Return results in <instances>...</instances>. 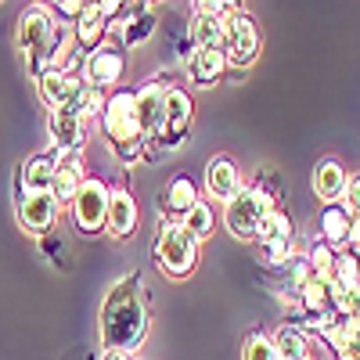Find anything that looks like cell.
Returning a JSON list of instances; mask_svg holds the SVG:
<instances>
[{"label":"cell","instance_id":"9","mask_svg":"<svg viewBox=\"0 0 360 360\" xmlns=\"http://www.w3.org/2000/svg\"><path fill=\"white\" fill-rule=\"evenodd\" d=\"M162 112H166V90L159 83H148L137 90V123L144 141H162Z\"/></svg>","mask_w":360,"mask_h":360},{"label":"cell","instance_id":"13","mask_svg":"<svg viewBox=\"0 0 360 360\" xmlns=\"http://www.w3.org/2000/svg\"><path fill=\"white\" fill-rule=\"evenodd\" d=\"M346 184H349V173H346V166H342L339 159H324V162L317 166V173H314V195H317L324 205L342 202Z\"/></svg>","mask_w":360,"mask_h":360},{"label":"cell","instance_id":"34","mask_svg":"<svg viewBox=\"0 0 360 360\" xmlns=\"http://www.w3.org/2000/svg\"><path fill=\"white\" fill-rule=\"evenodd\" d=\"M101 360H130V353H119V349H105Z\"/></svg>","mask_w":360,"mask_h":360},{"label":"cell","instance_id":"27","mask_svg":"<svg viewBox=\"0 0 360 360\" xmlns=\"http://www.w3.org/2000/svg\"><path fill=\"white\" fill-rule=\"evenodd\" d=\"M332 281H339V285H360V252H353V249H346V252H339L335 256V274H332Z\"/></svg>","mask_w":360,"mask_h":360},{"label":"cell","instance_id":"19","mask_svg":"<svg viewBox=\"0 0 360 360\" xmlns=\"http://www.w3.org/2000/svg\"><path fill=\"white\" fill-rule=\"evenodd\" d=\"M108 234H115V238H127V234H134V227H137V202H134V195L130 191H112V205H108Z\"/></svg>","mask_w":360,"mask_h":360},{"label":"cell","instance_id":"7","mask_svg":"<svg viewBox=\"0 0 360 360\" xmlns=\"http://www.w3.org/2000/svg\"><path fill=\"white\" fill-rule=\"evenodd\" d=\"M191 115H195V105L188 98V90H166V112H162V148H176L184 144L188 137V127H191Z\"/></svg>","mask_w":360,"mask_h":360},{"label":"cell","instance_id":"2","mask_svg":"<svg viewBox=\"0 0 360 360\" xmlns=\"http://www.w3.org/2000/svg\"><path fill=\"white\" fill-rule=\"evenodd\" d=\"M101 127L108 134V141L115 144V152L127 162L141 155V123H137V94L134 90H119V94L108 98L105 112H101Z\"/></svg>","mask_w":360,"mask_h":360},{"label":"cell","instance_id":"20","mask_svg":"<svg viewBox=\"0 0 360 360\" xmlns=\"http://www.w3.org/2000/svg\"><path fill=\"white\" fill-rule=\"evenodd\" d=\"M40 98L58 112V108H62L65 101H69V94H72V90H76V83H79V76H69V72H62V69H47L40 79Z\"/></svg>","mask_w":360,"mask_h":360},{"label":"cell","instance_id":"32","mask_svg":"<svg viewBox=\"0 0 360 360\" xmlns=\"http://www.w3.org/2000/svg\"><path fill=\"white\" fill-rule=\"evenodd\" d=\"M342 205L349 209V217H353V220L360 217V173H356V176H349L346 195H342Z\"/></svg>","mask_w":360,"mask_h":360},{"label":"cell","instance_id":"1","mask_svg":"<svg viewBox=\"0 0 360 360\" xmlns=\"http://www.w3.org/2000/svg\"><path fill=\"white\" fill-rule=\"evenodd\" d=\"M148 335V303L137 274H123L101 303V339L105 349L134 353L144 346Z\"/></svg>","mask_w":360,"mask_h":360},{"label":"cell","instance_id":"30","mask_svg":"<svg viewBox=\"0 0 360 360\" xmlns=\"http://www.w3.org/2000/svg\"><path fill=\"white\" fill-rule=\"evenodd\" d=\"M234 11H242L238 0H195V15H217V18H227Z\"/></svg>","mask_w":360,"mask_h":360},{"label":"cell","instance_id":"33","mask_svg":"<svg viewBox=\"0 0 360 360\" xmlns=\"http://www.w3.org/2000/svg\"><path fill=\"white\" fill-rule=\"evenodd\" d=\"M349 249H353V252H360V217L353 220V234H349Z\"/></svg>","mask_w":360,"mask_h":360},{"label":"cell","instance_id":"18","mask_svg":"<svg viewBox=\"0 0 360 360\" xmlns=\"http://www.w3.org/2000/svg\"><path fill=\"white\" fill-rule=\"evenodd\" d=\"M51 137L54 152H83V119L69 112H51Z\"/></svg>","mask_w":360,"mask_h":360},{"label":"cell","instance_id":"14","mask_svg":"<svg viewBox=\"0 0 360 360\" xmlns=\"http://www.w3.org/2000/svg\"><path fill=\"white\" fill-rule=\"evenodd\" d=\"M227 69V54L224 47H195V54L188 58V76L198 86H213Z\"/></svg>","mask_w":360,"mask_h":360},{"label":"cell","instance_id":"8","mask_svg":"<svg viewBox=\"0 0 360 360\" xmlns=\"http://www.w3.org/2000/svg\"><path fill=\"white\" fill-rule=\"evenodd\" d=\"M58 213H62V202H58L51 191H37V195H25L18 202V220L25 231L44 234L58 224Z\"/></svg>","mask_w":360,"mask_h":360},{"label":"cell","instance_id":"6","mask_svg":"<svg viewBox=\"0 0 360 360\" xmlns=\"http://www.w3.org/2000/svg\"><path fill=\"white\" fill-rule=\"evenodd\" d=\"M108 205H112V191L105 188V180H83V188L72 202V217H76V227L83 234H94L108 224Z\"/></svg>","mask_w":360,"mask_h":360},{"label":"cell","instance_id":"23","mask_svg":"<svg viewBox=\"0 0 360 360\" xmlns=\"http://www.w3.org/2000/svg\"><path fill=\"white\" fill-rule=\"evenodd\" d=\"M195 202H198L195 180H191V176H173L169 188H166V209H169V213H180V217H184Z\"/></svg>","mask_w":360,"mask_h":360},{"label":"cell","instance_id":"12","mask_svg":"<svg viewBox=\"0 0 360 360\" xmlns=\"http://www.w3.org/2000/svg\"><path fill=\"white\" fill-rule=\"evenodd\" d=\"M83 188V152H58V173H54V188L51 195L58 202H76Z\"/></svg>","mask_w":360,"mask_h":360},{"label":"cell","instance_id":"5","mask_svg":"<svg viewBox=\"0 0 360 360\" xmlns=\"http://www.w3.org/2000/svg\"><path fill=\"white\" fill-rule=\"evenodd\" d=\"M224 54L234 69H249L259 58V25L249 11H234L224 18Z\"/></svg>","mask_w":360,"mask_h":360},{"label":"cell","instance_id":"24","mask_svg":"<svg viewBox=\"0 0 360 360\" xmlns=\"http://www.w3.org/2000/svg\"><path fill=\"white\" fill-rule=\"evenodd\" d=\"M191 40H195V47H224V18L195 15L191 18Z\"/></svg>","mask_w":360,"mask_h":360},{"label":"cell","instance_id":"25","mask_svg":"<svg viewBox=\"0 0 360 360\" xmlns=\"http://www.w3.org/2000/svg\"><path fill=\"white\" fill-rule=\"evenodd\" d=\"M288 238H292L288 213H285V209H270V213L263 217V224H259V231H256V242L270 245V242H288Z\"/></svg>","mask_w":360,"mask_h":360},{"label":"cell","instance_id":"15","mask_svg":"<svg viewBox=\"0 0 360 360\" xmlns=\"http://www.w3.org/2000/svg\"><path fill=\"white\" fill-rule=\"evenodd\" d=\"M105 29H108V15L101 11L98 0H86L83 11L76 15V44H79L83 51H98Z\"/></svg>","mask_w":360,"mask_h":360},{"label":"cell","instance_id":"16","mask_svg":"<svg viewBox=\"0 0 360 360\" xmlns=\"http://www.w3.org/2000/svg\"><path fill=\"white\" fill-rule=\"evenodd\" d=\"M54 173H58V152H40L22 166V188L25 195L51 191L54 188Z\"/></svg>","mask_w":360,"mask_h":360},{"label":"cell","instance_id":"31","mask_svg":"<svg viewBox=\"0 0 360 360\" xmlns=\"http://www.w3.org/2000/svg\"><path fill=\"white\" fill-rule=\"evenodd\" d=\"M263 259H266L270 266H285V263L292 259V238H288V242H270V245H263Z\"/></svg>","mask_w":360,"mask_h":360},{"label":"cell","instance_id":"22","mask_svg":"<svg viewBox=\"0 0 360 360\" xmlns=\"http://www.w3.org/2000/svg\"><path fill=\"white\" fill-rule=\"evenodd\" d=\"M180 227H184L195 242H202V238H209L213 234V227H217V213H213V205H209L205 198H198L184 217H180Z\"/></svg>","mask_w":360,"mask_h":360},{"label":"cell","instance_id":"26","mask_svg":"<svg viewBox=\"0 0 360 360\" xmlns=\"http://www.w3.org/2000/svg\"><path fill=\"white\" fill-rule=\"evenodd\" d=\"M152 29H155V18L148 15V11H134L130 18H127V25H123V44L127 47H134V44H144L148 37H152Z\"/></svg>","mask_w":360,"mask_h":360},{"label":"cell","instance_id":"21","mask_svg":"<svg viewBox=\"0 0 360 360\" xmlns=\"http://www.w3.org/2000/svg\"><path fill=\"white\" fill-rule=\"evenodd\" d=\"M270 339H274V349H278L281 360H310V339H307L303 328L285 324V328H278Z\"/></svg>","mask_w":360,"mask_h":360},{"label":"cell","instance_id":"17","mask_svg":"<svg viewBox=\"0 0 360 360\" xmlns=\"http://www.w3.org/2000/svg\"><path fill=\"white\" fill-rule=\"evenodd\" d=\"M349 234H353V217H349V209L342 202L335 205H324V213H321V238L328 245H349Z\"/></svg>","mask_w":360,"mask_h":360},{"label":"cell","instance_id":"29","mask_svg":"<svg viewBox=\"0 0 360 360\" xmlns=\"http://www.w3.org/2000/svg\"><path fill=\"white\" fill-rule=\"evenodd\" d=\"M335 245H328V242H317V245H310V270H314V274L317 278H332L335 274V256L339 252H332Z\"/></svg>","mask_w":360,"mask_h":360},{"label":"cell","instance_id":"28","mask_svg":"<svg viewBox=\"0 0 360 360\" xmlns=\"http://www.w3.org/2000/svg\"><path fill=\"white\" fill-rule=\"evenodd\" d=\"M242 360H281V356L274 349V339L263 335V332H252L242 346Z\"/></svg>","mask_w":360,"mask_h":360},{"label":"cell","instance_id":"10","mask_svg":"<svg viewBox=\"0 0 360 360\" xmlns=\"http://www.w3.org/2000/svg\"><path fill=\"white\" fill-rule=\"evenodd\" d=\"M123 72H127L123 51H119V47H108V44H101L98 51H90L86 69H83L86 83H94V86H101V90L112 86V83H119V79H123Z\"/></svg>","mask_w":360,"mask_h":360},{"label":"cell","instance_id":"11","mask_svg":"<svg viewBox=\"0 0 360 360\" xmlns=\"http://www.w3.org/2000/svg\"><path fill=\"white\" fill-rule=\"evenodd\" d=\"M205 191L217 202H231L238 191H242V173H238V162L231 155H213L205 166Z\"/></svg>","mask_w":360,"mask_h":360},{"label":"cell","instance_id":"4","mask_svg":"<svg viewBox=\"0 0 360 360\" xmlns=\"http://www.w3.org/2000/svg\"><path fill=\"white\" fill-rule=\"evenodd\" d=\"M274 209V195H266L263 188H242L231 202H227V209H224V224H227V231L234 234V238H242V242H252L256 238V231H259V224H263V217Z\"/></svg>","mask_w":360,"mask_h":360},{"label":"cell","instance_id":"3","mask_svg":"<svg viewBox=\"0 0 360 360\" xmlns=\"http://www.w3.org/2000/svg\"><path fill=\"white\" fill-rule=\"evenodd\" d=\"M155 266L169 278H188L198 266V242L180 227V220H162L155 234Z\"/></svg>","mask_w":360,"mask_h":360}]
</instances>
